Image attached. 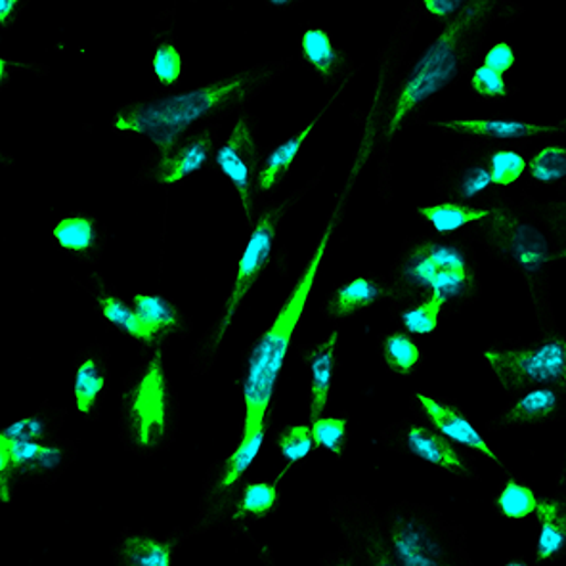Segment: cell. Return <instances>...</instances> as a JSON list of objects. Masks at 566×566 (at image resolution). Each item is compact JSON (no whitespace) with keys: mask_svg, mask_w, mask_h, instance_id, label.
I'll use <instances>...</instances> for the list:
<instances>
[{"mask_svg":"<svg viewBox=\"0 0 566 566\" xmlns=\"http://www.w3.org/2000/svg\"><path fill=\"white\" fill-rule=\"evenodd\" d=\"M185 542L186 528L182 526H175L167 534L123 526L109 553L114 566H172Z\"/></svg>","mask_w":566,"mask_h":566,"instance_id":"27","label":"cell"},{"mask_svg":"<svg viewBox=\"0 0 566 566\" xmlns=\"http://www.w3.org/2000/svg\"><path fill=\"white\" fill-rule=\"evenodd\" d=\"M450 566H473V560L468 553V542H461L460 547L453 553Z\"/></svg>","mask_w":566,"mask_h":566,"instance_id":"50","label":"cell"},{"mask_svg":"<svg viewBox=\"0 0 566 566\" xmlns=\"http://www.w3.org/2000/svg\"><path fill=\"white\" fill-rule=\"evenodd\" d=\"M390 319L397 327L411 335H423L439 329L444 322V308L439 301H427L421 305L403 306L397 311L389 312Z\"/></svg>","mask_w":566,"mask_h":566,"instance_id":"42","label":"cell"},{"mask_svg":"<svg viewBox=\"0 0 566 566\" xmlns=\"http://www.w3.org/2000/svg\"><path fill=\"white\" fill-rule=\"evenodd\" d=\"M112 353L102 340L81 348L73 358V408L86 423H96L109 390Z\"/></svg>","mask_w":566,"mask_h":566,"instance_id":"26","label":"cell"},{"mask_svg":"<svg viewBox=\"0 0 566 566\" xmlns=\"http://www.w3.org/2000/svg\"><path fill=\"white\" fill-rule=\"evenodd\" d=\"M413 212L421 224L431 227L434 232H460L471 222L484 217V209H473L439 199L434 203L416 207Z\"/></svg>","mask_w":566,"mask_h":566,"instance_id":"39","label":"cell"},{"mask_svg":"<svg viewBox=\"0 0 566 566\" xmlns=\"http://www.w3.org/2000/svg\"><path fill=\"white\" fill-rule=\"evenodd\" d=\"M327 517L358 566H398L382 539L379 510L371 497L335 495L327 507Z\"/></svg>","mask_w":566,"mask_h":566,"instance_id":"16","label":"cell"},{"mask_svg":"<svg viewBox=\"0 0 566 566\" xmlns=\"http://www.w3.org/2000/svg\"><path fill=\"white\" fill-rule=\"evenodd\" d=\"M490 148L492 140L468 138L450 159L440 164L439 177L434 180L439 201L479 209L486 199L500 193L490 175Z\"/></svg>","mask_w":566,"mask_h":566,"instance_id":"17","label":"cell"},{"mask_svg":"<svg viewBox=\"0 0 566 566\" xmlns=\"http://www.w3.org/2000/svg\"><path fill=\"white\" fill-rule=\"evenodd\" d=\"M382 539L398 566H450L468 531L448 521L437 507L398 502L379 511Z\"/></svg>","mask_w":566,"mask_h":566,"instance_id":"8","label":"cell"},{"mask_svg":"<svg viewBox=\"0 0 566 566\" xmlns=\"http://www.w3.org/2000/svg\"><path fill=\"white\" fill-rule=\"evenodd\" d=\"M270 442L280 453L283 468L287 469L290 473L305 468L312 455L318 452L314 434H312L311 421L274 424L270 431Z\"/></svg>","mask_w":566,"mask_h":566,"instance_id":"37","label":"cell"},{"mask_svg":"<svg viewBox=\"0 0 566 566\" xmlns=\"http://www.w3.org/2000/svg\"><path fill=\"white\" fill-rule=\"evenodd\" d=\"M482 360L510 397L544 385L566 392V332L547 327L532 340L497 339L481 350Z\"/></svg>","mask_w":566,"mask_h":566,"instance_id":"9","label":"cell"},{"mask_svg":"<svg viewBox=\"0 0 566 566\" xmlns=\"http://www.w3.org/2000/svg\"><path fill=\"white\" fill-rule=\"evenodd\" d=\"M318 566H358V563L354 559L353 552L348 549L347 545L343 544L337 549L327 552L319 559Z\"/></svg>","mask_w":566,"mask_h":566,"instance_id":"48","label":"cell"},{"mask_svg":"<svg viewBox=\"0 0 566 566\" xmlns=\"http://www.w3.org/2000/svg\"><path fill=\"white\" fill-rule=\"evenodd\" d=\"M497 566H538L534 560L528 559V557H523V555H517V557H511V559L503 560Z\"/></svg>","mask_w":566,"mask_h":566,"instance_id":"52","label":"cell"},{"mask_svg":"<svg viewBox=\"0 0 566 566\" xmlns=\"http://www.w3.org/2000/svg\"><path fill=\"white\" fill-rule=\"evenodd\" d=\"M389 280L377 272H364L333 285L319 305V314L329 324H343L387 303Z\"/></svg>","mask_w":566,"mask_h":566,"instance_id":"28","label":"cell"},{"mask_svg":"<svg viewBox=\"0 0 566 566\" xmlns=\"http://www.w3.org/2000/svg\"><path fill=\"white\" fill-rule=\"evenodd\" d=\"M270 431L272 427L240 431L234 448L207 469L203 489L199 495L198 517L190 528H186V542L206 532L217 531L220 515L248 482L249 465L255 460L262 440Z\"/></svg>","mask_w":566,"mask_h":566,"instance_id":"13","label":"cell"},{"mask_svg":"<svg viewBox=\"0 0 566 566\" xmlns=\"http://www.w3.org/2000/svg\"><path fill=\"white\" fill-rule=\"evenodd\" d=\"M377 442L387 452L410 455L460 481H481L476 458L416 416L385 427Z\"/></svg>","mask_w":566,"mask_h":566,"instance_id":"14","label":"cell"},{"mask_svg":"<svg viewBox=\"0 0 566 566\" xmlns=\"http://www.w3.org/2000/svg\"><path fill=\"white\" fill-rule=\"evenodd\" d=\"M28 4L29 0H0V29H14Z\"/></svg>","mask_w":566,"mask_h":566,"instance_id":"47","label":"cell"},{"mask_svg":"<svg viewBox=\"0 0 566 566\" xmlns=\"http://www.w3.org/2000/svg\"><path fill=\"white\" fill-rule=\"evenodd\" d=\"M410 410L416 418L431 424L437 431L442 432L453 444L463 448L473 458L494 463L503 473L511 471L500 453L474 431L468 411L461 408L460 402L452 397H439L427 390H413L410 395Z\"/></svg>","mask_w":566,"mask_h":566,"instance_id":"18","label":"cell"},{"mask_svg":"<svg viewBox=\"0 0 566 566\" xmlns=\"http://www.w3.org/2000/svg\"><path fill=\"white\" fill-rule=\"evenodd\" d=\"M287 474L290 471L282 468L270 479L249 476L217 523V531H227L230 538H248L255 545L259 557L266 566H276L274 555L270 552L269 544H262L253 536V528L256 524L276 517L283 500V482Z\"/></svg>","mask_w":566,"mask_h":566,"instance_id":"15","label":"cell"},{"mask_svg":"<svg viewBox=\"0 0 566 566\" xmlns=\"http://www.w3.org/2000/svg\"><path fill=\"white\" fill-rule=\"evenodd\" d=\"M312 434L318 450H327L337 461L345 460L350 437H353V416L350 411L340 410L337 413H324L311 421Z\"/></svg>","mask_w":566,"mask_h":566,"instance_id":"40","label":"cell"},{"mask_svg":"<svg viewBox=\"0 0 566 566\" xmlns=\"http://www.w3.org/2000/svg\"><path fill=\"white\" fill-rule=\"evenodd\" d=\"M345 93H347V88L335 91L327 98L326 104L319 107L314 117L306 120L303 127L295 130L287 138H283V140L272 142L269 146H264L255 190L259 212L269 206L270 201H274V199L282 196L283 186L287 185V180H290L293 169L297 165L298 154L303 151L306 142L311 140L314 130L318 128L319 120L324 119V115L343 98Z\"/></svg>","mask_w":566,"mask_h":566,"instance_id":"19","label":"cell"},{"mask_svg":"<svg viewBox=\"0 0 566 566\" xmlns=\"http://www.w3.org/2000/svg\"><path fill=\"white\" fill-rule=\"evenodd\" d=\"M10 469H12V442L7 429H0V505L14 502L18 494V489L10 476Z\"/></svg>","mask_w":566,"mask_h":566,"instance_id":"45","label":"cell"},{"mask_svg":"<svg viewBox=\"0 0 566 566\" xmlns=\"http://www.w3.org/2000/svg\"><path fill=\"white\" fill-rule=\"evenodd\" d=\"M151 75L161 93H175L182 85L186 60L178 46L177 4L159 12L151 25Z\"/></svg>","mask_w":566,"mask_h":566,"instance_id":"30","label":"cell"},{"mask_svg":"<svg viewBox=\"0 0 566 566\" xmlns=\"http://www.w3.org/2000/svg\"><path fill=\"white\" fill-rule=\"evenodd\" d=\"M18 70H33V65L20 64V62H14V60L0 56V91H4L10 85L12 75Z\"/></svg>","mask_w":566,"mask_h":566,"instance_id":"49","label":"cell"},{"mask_svg":"<svg viewBox=\"0 0 566 566\" xmlns=\"http://www.w3.org/2000/svg\"><path fill=\"white\" fill-rule=\"evenodd\" d=\"M130 301L140 319V356L165 353L172 340L186 339L193 332V319L164 291H138Z\"/></svg>","mask_w":566,"mask_h":566,"instance_id":"23","label":"cell"},{"mask_svg":"<svg viewBox=\"0 0 566 566\" xmlns=\"http://www.w3.org/2000/svg\"><path fill=\"white\" fill-rule=\"evenodd\" d=\"M389 312L439 301L444 319L452 318L482 295L481 262L463 232H427L402 241L390 266Z\"/></svg>","mask_w":566,"mask_h":566,"instance_id":"5","label":"cell"},{"mask_svg":"<svg viewBox=\"0 0 566 566\" xmlns=\"http://www.w3.org/2000/svg\"><path fill=\"white\" fill-rule=\"evenodd\" d=\"M553 261H555V264H559V262H566V248L560 249V251H557V253H553Z\"/></svg>","mask_w":566,"mask_h":566,"instance_id":"54","label":"cell"},{"mask_svg":"<svg viewBox=\"0 0 566 566\" xmlns=\"http://www.w3.org/2000/svg\"><path fill=\"white\" fill-rule=\"evenodd\" d=\"M190 2H199V0H190ZM172 4H177V0H172Z\"/></svg>","mask_w":566,"mask_h":566,"instance_id":"55","label":"cell"},{"mask_svg":"<svg viewBox=\"0 0 566 566\" xmlns=\"http://www.w3.org/2000/svg\"><path fill=\"white\" fill-rule=\"evenodd\" d=\"M324 172L326 167H322L314 178L301 186L298 190L291 191L290 196H283V198L280 196L259 212L255 227L249 232L248 248L241 251L240 259L235 261L234 276L230 282L227 298L220 306L217 318L212 319L211 326L207 327V332L199 337L196 347L191 348L190 366L193 376L211 374V369L219 360L228 333L234 326L235 316L248 303L249 295L261 283L262 277L266 276V272L272 266H276L283 277L290 274L287 251L280 245L283 220L287 219V214L298 206V201L305 198L308 191L314 190L322 182Z\"/></svg>","mask_w":566,"mask_h":566,"instance_id":"6","label":"cell"},{"mask_svg":"<svg viewBox=\"0 0 566 566\" xmlns=\"http://www.w3.org/2000/svg\"><path fill=\"white\" fill-rule=\"evenodd\" d=\"M484 217L460 230L494 261L523 277L536 311L538 333L557 326L549 272L555 266L552 241L531 191H500L481 203Z\"/></svg>","mask_w":566,"mask_h":566,"instance_id":"3","label":"cell"},{"mask_svg":"<svg viewBox=\"0 0 566 566\" xmlns=\"http://www.w3.org/2000/svg\"><path fill=\"white\" fill-rule=\"evenodd\" d=\"M81 290H85L93 298L94 311L99 314L102 322L106 324L107 332H115L123 335L125 339L133 340L140 347L142 326L135 305L130 298L120 295L114 283L107 282L99 272H93L86 277V282L73 277Z\"/></svg>","mask_w":566,"mask_h":566,"instance_id":"31","label":"cell"},{"mask_svg":"<svg viewBox=\"0 0 566 566\" xmlns=\"http://www.w3.org/2000/svg\"><path fill=\"white\" fill-rule=\"evenodd\" d=\"M523 14V4L515 0H471L455 20L440 25L431 43L406 64L385 106L374 144L379 196L385 203L392 201L390 151L398 136L423 119L437 94L468 78L481 64L484 41L494 23L511 25Z\"/></svg>","mask_w":566,"mask_h":566,"instance_id":"1","label":"cell"},{"mask_svg":"<svg viewBox=\"0 0 566 566\" xmlns=\"http://www.w3.org/2000/svg\"><path fill=\"white\" fill-rule=\"evenodd\" d=\"M305 0H264L266 7L282 8L285 12H290L293 8L301 7Z\"/></svg>","mask_w":566,"mask_h":566,"instance_id":"51","label":"cell"},{"mask_svg":"<svg viewBox=\"0 0 566 566\" xmlns=\"http://www.w3.org/2000/svg\"><path fill=\"white\" fill-rule=\"evenodd\" d=\"M481 64L489 65L490 70L497 71L507 77L517 64V50L505 39L495 41L489 50H484Z\"/></svg>","mask_w":566,"mask_h":566,"instance_id":"46","label":"cell"},{"mask_svg":"<svg viewBox=\"0 0 566 566\" xmlns=\"http://www.w3.org/2000/svg\"><path fill=\"white\" fill-rule=\"evenodd\" d=\"M67 410L54 408L52 403H41L33 413L15 421L10 429H7L10 440H22V442H35L44 444L52 440L60 439V432L64 429Z\"/></svg>","mask_w":566,"mask_h":566,"instance_id":"38","label":"cell"},{"mask_svg":"<svg viewBox=\"0 0 566 566\" xmlns=\"http://www.w3.org/2000/svg\"><path fill=\"white\" fill-rule=\"evenodd\" d=\"M555 489H566V447L563 452V463H560V471L557 474V481H555Z\"/></svg>","mask_w":566,"mask_h":566,"instance_id":"53","label":"cell"},{"mask_svg":"<svg viewBox=\"0 0 566 566\" xmlns=\"http://www.w3.org/2000/svg\"><path fill=\"white\" fill-rule=\"evenodd\" d=\"M12 442V469L10 476L15 489L23 486H52L57 479L75 463L78 455V440L60 439L44 444L35 442Z\"/></svg>","mask_w":566,"mask_h":566,"instance_id":"22","label":"cell"},{"mask_svg":"<svg viewBox=\"0 0 566 566\" xmlns=\"http://www.w3.org/2000/svg\"><path fill=\"white\" fill-rule=\"evenodd\" d=\"M536 209L544 220L553 253L566 248V188L555 191L553 198L536 199Z\"/></svg>","mask_w":566,"mask_h":566,"instance_id":"43","label":"cell"},{"mask_svg":"<svg viewBox=\"0 0 566 566\" xmlns=\"http://www.w3.org/2000/svg\"><path fill=\"white\" fill-rule=\"evenodd\" d=\"M539 505L542 502L532 482L515 471L503 473L502 482L492 495V510L497 517L510 523H526L538 515Z\"/></svg>","mask_w":566,"mask_h":566,"instance_id":"34","label":"cell"},{"mask_svg":"<svg viewBox=\"0 0 566 566\" xmlns=\"http://www.w3.org/2000/svg\"><path fill=\"white\" fill-rule=\"evenodd\" d=\"M538 544L532 549V560L538 566L557 565L566 559V489L555 490L539 505Z\"/></svg>","mask_w":566,"mask_h":566,"instance_id":"32","label":"cell"},{"mask_svg":"<svg viewBox=\"0 0 566 566\" xmlns=\"http://www.w3.org/2000/svg\"><path fill=\"white\" fill-rule=\"evenodd\" d=\"M340 324L333 326L332 333L316 343L297 345V356L308 371V397L306 413L308 421L329 411L333 387L340 369Z\"/></svg>","mask_w":566,"mask_h":566,"instance_id":"24","label":"cell"},{"mask_svg":"<svg viewBox=\"0 0 566 566\" xmlns=\"http://www.w3.org/2000/svg\"><path fill=\"white\" fill-rule=\"evenodd\" d=\"M510 398V403L486 423V431H510L566 421V392L560 389L532 385Z\"/></svg>","mask_w":566,"mask_h":566,"instance_id":"25","label":"cell"},{"mask_svg":"<svg viewBox=\"0 0 566 566\" xmlns=\"http://www.w3.org/2000/svg\"><path fill=\"white\" fill-rule=\"evenodd\" d=\"M377 354L387 374L395 377L418 376L424 366V350L411 333L400 327L377 335Z\"/></svg>","mask_w":566,"mask_h":566,"instance_id":"35","label":"cell"},{"mask_svg":"<svg viewBox=\"0 0 566 566\" xmlns=\"http://www.w3.org/2000/svg\"><path fill=\"white\" fill-rule=\"evenodd\" d=\"M291 60L249 65L188 91L178 88L120 104L112 117V130L123 138H142L151 144L224 120L264 93L290 67Z\"/></svg>","mask_w":566,"mask_h":566,"instance_id":"2","label":"cell"},{"mask_svg":"<svg viewBox=\"0 0 566 566\" xmlns=\"http://www.w3.org/2000/svg\"><path fill=\"white\" fill-rule=\"evenodd\" d=\"M521 188L526 191L566 188V144L553 140L534 144Z\"/></svg>","mask_w":566,"mask_h":566,"instance_id":"33","label":"cell"},{"mask_svg":"<svg viewBox=\"0 0 566 566\" xmlns=\"http://www.w3.org/2000/svg\"><path fill=\"white\" fill-rule=\"evenodd\" d=\"M222 120L209 123L185 135L151 142L148 156L136 172L135 185L172 191L185 186L198 170L207 169L219 148Z\"/></svg>","mask_w":566,"mask_h":566,"instance_id":"12","label":"cell"},{"mask_svg":"<svg viewBox=\"0 0 566 566\" xmlns=\"http://www.w3.org/2000/svg\"><path fill=\"white\" fill-rule=\"evenodd\" d=\"M353 191L340 188L332 212L327 217L324 232L319 234L316 248L312 249L305 262L303 276L298 280L269 327L241 353V376L234 379L235 389L240 390L241 418L240 431L272 427L276 421L277 376L282 369L283 358L287 354L295 327L305 314L308 293L322 272V261L326 255L327 243L347 214L348 199Z\"/></svg>","mask_w":566,"mask_h":566,"instance_id":"4","label":"cell"},{"mask_svg":"<svg viewBox=\"0 0 566 566\" xmlns=\"http://www.w3.org/2000/svg\"><path fill=\"white\" fill-rule=\"evenodd\" d=\"M52 241L62 253L86 266H96L107 248V228L94 212L75 209L57 217Z\"/></svg>","mask_w":566,"mask_h":566,"instance_id":"29","label":"cell"},{"mask_svg":"<svg viewBox=\"0 0 566 566\" xmlns=\"http://www.w3.org/2000/svg\"><path fill=\"white\" fill-rule=\"evenodd\" d=\"M419 127L431 128L440 135L460 136L463 140L526 142L566 136V117L559 123H532L511 119L507 115L461 117V119H421Z\"/></svg>","mask_w":566,"mask_h":566,"instance_id":"20","label":"cell"},{"mask_svg":"<svg viewBox=\"0 0 566 566\" xmlns=\"http://www.w3.org/2000/svg\"><path fill=\"white\" fill-rule=\"evenodd\" d=\"M261 119L248 107H243L234 117L228 135L214 149L207 169L212 175H220L227 180L238 198L248 232L255 227L259 219L256 209V178L262 165L264 144L259 138Z\"/></svg>","mask_w":566,"mask_h":566,"instance_id":"11","label":"cell"},{"mask_svg":"<svg viewBox=\"0 0 566 566\" xmlns=\"http://www.w3.org/2000/svg\"><path fill=\"white\" fill-rule=\"evenodd\" d=\"M419 20H421V12H419L418 4H416V0H410L408 7L403 10L397 29L392 31L389 41L377 54L379 70H377L376 85H374V93H371L368 107L356 109L350 115L354 123L360 128V140H358V146L354 151L353 161L348 165L347 180L343 185L345 188L354 190L358 177L374 161V144H376L379 125H381L382 112H385V106L389 102L390 94L397 86L398 78L402 75L403 67L408 64L406 54H408L411 41L416 36Z\"/></svg>","mask_w":566,"mask_h":566,"instance_id":"10","label":"cell"},{"mask_svg":"<svg viewBox=\"0 0 566 566\" xmlns=\"http://www.w3.org/2000/svg\"><path fill=\"white\" fill-rule=\"evenodd\" d=\"M298 62L332 93L348 88L364 67L354 62L347 50L335 43L326 28L308 22L301 25Z\"/></svg>","mask_w":566,"mask_h":566,"instance_id":"21","label":"cell"},{"mask_svg":"<svg viewBox=\"0 0 566 566\" xmlns=\"http://www.w3.org/2000/svg\"><path fill=\"white\" fill-rule=\"evenodd\" d=\"M536 140L492 142L489 165L497 191H513L523 185L528 156Z\"/></svg>","mask_w":566,"mask_h":566,"instance_id":"36","label":"cell"},{"mask_svg":"<svg viewBox=\"0 0 566 566\" xmlns=\"http://www.w3.org/2000/svg\"><path fill=\"white\" fill-rule=\"evenodd\" d=\"M119 439L136 458H154L177 440L180 400L165 353L144 354L123 377L119 390Z\"/></svg>","mask_w":566,"mask_h":566,"instance_id":"7","label":"cell"},{"mask_svg":"<svg viewBox=\"0 0 566 566\" xmlns=\"http://www.w3.org/2000/svg\"><path fill=\"white\" fill-rule=\"evenodd\" d=\"M421 18L437 23V28L452 22L471 4V0H416Z\"/></svg>","mask_w":566,"mask_h":566,"instance_id":"44","label":"cell"},{"mask_svg":"<svg viewBox=\"0 0 566 566\" xmlns=\"http://www.w3.org/2000/svg\"><path fill=\"white\" fill-rule=\"evenodd\" d=\"M468 86L474 98L486 104H503L518 93V86L510 83V78L484 64L476 65L469 73Z\"/></svg>","mask_w":566,"mask_h":566,"instance_id":"41","label":"cell"}]
</instances>
